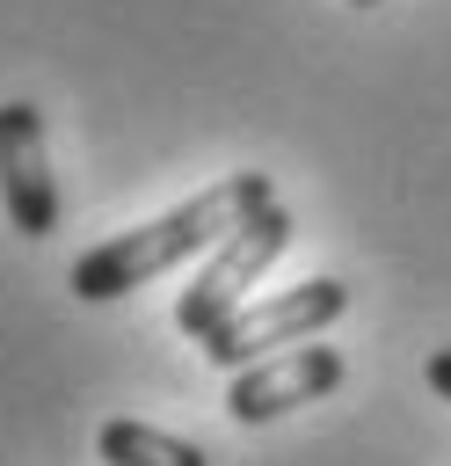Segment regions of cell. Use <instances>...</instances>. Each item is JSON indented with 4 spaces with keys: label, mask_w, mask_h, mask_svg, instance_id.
<instances>
[{
    "label": "cell",
    "mask_w": 451,
    "mask_h": 466,
    "mask_svg": "<svg viewBox=\"0 0 451 466\" xmlns=\"http://www.w3.org/2000/svg\"><path fill=\"white\" fill-rule=\"evenodd\" d=\"M284 248H291V211L269 197L255 218H240V226L211 248V262L196 269V284L175 299V328H182L189 342H204L218 320H233V313L247 306V284H262V269H269Z\"/></svg>",
    "instance_id": "obj_2"
},
{
    "label": "cell",
    "mask_w": 451,
    "mask_h": 466,
    "mask_svg": "<svg viewBox=\"0 0 451 466\" xmlns=\"http://www.w3.org/2000/svg\"><path fill=\"white\" fill-rule=\"evenodd\" d=\"M95 451H102V466H204L196 444H182L153 422H131V415H109L95 430Z\"/></svg>",
    "instance_id": "obj_6"
},
{
    "label": "cell",
    "mask_w": 451,
    "mask_h": 466,
    "mask_svg": "<svg viewBox=\"0 0 451 466\" xmlns=\"http://www.w3.org/2000/svg\"><path fill=\"white\" fill-rule=\"evenodd\" d=\"M0 204L22 240L58 233V182L44 153V109L36 102H0Z\"/></svg>",
    "instance_id": "obj_5"
},
{
    "label": "cell",
    "mask_w": 451,
    "mask_h": 466,
    "mask_svg": "<svg viewBox=\"0 0 451 466\" xmlns=\"http://www.w3.org/2000/svg\"><path fill=\"white\" fill-rule=\"evenodd\" d=\"M269 204V182L255 175V167H240V175H226V182H211V189H196L189 204H175V211H160V218H145V226H131V233H116V240H102V248H87L80 262H73V299H87V306H102V299H124V291H138V284H153V277H167V269H182L189 255H204V248H218L240 218H255Z\"/></svg>",
    "instance_id": "obj_1"
},
{
    "label": "cell",
    "mask_w": 451,
    "mask_h": 466,
    "mask_svg": "<svg viewBox=\"0 0 451 466\" xmlns=\"http://www.w3.org/2000/svg\"><path fill=\"white\" fill-rule=\"evenodd\" d=\"M356 7H378V0H356Z\"/></svg>",
    "instance_id": "obj_8"
},
{
    "label": "cell",
    "mask_w": 451,
    "mask_h": 466,
    "mask_svg": "<svg viewBox=\"0 0 451 466\" xmlns=\"http://www.w3.org/2000/svg\"><path fill=\"white\" fill-rule=\"evenodd\" d=\"M429 386H436V400H451V350L429 357Z\"/></svg>",
    "instance_id": "obj_7"
},
{
    "label": "cell",
    "mask_w": 451,
    "mask_h": 466,
    "mask_svg": "<svg viewBox=\"0 0 451 466\" xmlns=\"http://www.w3.org/2000/svg\"><path fill=\"white\" fill-rule=\"evenodd\" d=\"M342 386V357L327 350V342H291V350H269V357H255V364H240L233 371V393H226V415L247 430V422H276V415H291V408H306V400H320V393H335Z\"/></svg>",
    "instance_id": "obj_4"
},
{
    "label": "cell",
    "mask_w": 451,
    "mask_h": 466,
    "mask_svg": "<svg viewBox=\"0 0 451 466\" xmlns=\"http://www.w3.org/2000/svg\"><path fill=\"white\" fill-rule=\"evenodd\" d=\"M342 313H349V284H342V277H306V284H291V291H276V299H247L233 320H218V328L204 335V357H211L218 371H240V364H255V357H269V350H291V342L320 335V328L342 320Z\"/></svg>",
    "instance_id": "obj_3"
}]
</instances>
